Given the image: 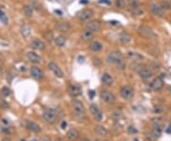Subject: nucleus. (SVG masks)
<instances>
[{
  "instance_id": "f257e3e1",
  "label": "nucleus",
  "mask_w": 171,
  "mask_h": 141,
  "mask_svg": "<svg viewBox=\"0 0 171 141\" xmlns=\"http://www.w3.org/2000/svg\"><path fill=\"white\" fill-rule=\"evenodd\" d=\"M107 61L108 64H114V66H117L120 67H123L125 66L124 57H123L122 53L119 51H111L107 56Z\"/></svg>"
},
{
  "instance_id": "bb28decb",
  "label": "nucleus",
  "mask_w": 171,
  "mask_h": 141,
  "mask_svg": "<svg viewBox=\"0 0 171 141\" xmlns=\"http://www.w3.org/2000/svg\"><path fill=\"white\" fill-rule=\"evenodd\" d=\"M95 132L99 135H101V136H105V135L107 134V130L105 129V127H103L101 125H97L95 127Z\"/></svg>"
},
{
  "instance_id": "2eb2a0df",
  "label": "nucleus",
  "mask_w": 171,
  "mask_h": 141,
  "mask_svg": "<svg viewBox=\"0 0 171 141\" xmlns=\"http://www.w3.org/2000/svg\"><path fill=\"white\" fill-rule=\"evenodd\" d=\"M68 93H70V95L71 97L73 98H76L78 97V96L81 95L82 93V90L80 88L79 85H77V84H72V85H70L68 87Z\"/></svg>"
},
{
  "instance_id": "5701e85b",
  "label": "nucleus",
  "mask_w": 171,
  "mask_h": 141,
  "mask_svg": "<svg viewBox=\"0 0 171 141\" xmlns=\"http://www.w3.org/2000/svg\"><path fill=\"white\" fill-rule=\"evenodd\" d=\"M67 136L70 140H76L77 138L79 137V132L77 131L76 129L71 128L67 132Z\"/></svg>"
},
{
  "instance_id": "49530a36",
  "label": "nucleus",
  "mask_w": 171,
  "mask_h": 141,
  "mask_svg": "<svg viewBox=\"0 0 171 141\" xmlns=\"http://www.w3.org/2000/svg\"><path fill=\"white\" fill-rule=\"evenodd\" d=\"M94 141H100L99 139H95V140H94Z\"/></svg>"
},
{
  "instance_id": "79ce46f5",
  "label": "nucleus",
  "mask_w": 171,
  "mask_h": 141,
  "mask_svg": "<svg viewBox=\"0 0 171 141\" xmlns=\"http://www.w3.org/2000/svg\"><path fill=\"white\" fill-rule=\"evenodd\" d=\"M81 141H90V140H88L87 138H83V139H82Z\"/></svg>"
},
{
  "instance_id": "ea45409f",
  "label": "nucleus",
  "mask_w": 171,
  "mask_h": 141,
  "mask_svg": "<svg viewBox=\"0 0 171 141\" xmlns=\"http://www.w3.org/2000/svg\"><path fill=\"white\" fill-rule=\"evenodd\" d=\"M3 75V68H2V66H1V64H0V77Z\"/></svg>"
},
{
  "instance_id": "9d476101",
  "label": "nucleus",
  "mask_w": 171,
  "mask_h": 141,
  "mask_svg": "<svg viewBox=\"0 0 171 141\" xmlns=\"http://www.w3.org/2000/svg\"><path fill=\"white\" fill-rule=\"evenodd\" d=\"M87 30H89L91 31H99L101 30V22L99 20H89L87 23Z\"/></svg>"
},
{
  "instance_id": "2f4dec72",
  "label": "nucleus",
  "mask_w": 171,
  "mask_h": 141,
  "mask_svg": "<svg viewBox=\"0 0 171 141\" xmlns=\"http://www.w3.org/2000/svg\"><path fill=\"white\" fill-rule=\"evenodd\" d=\"M0 21L5 25L8 24V17H7V15H6V13L4 12V10H3L1 8H0Z\"/></svg>"
},
{
  "instance_id": "72a5a7b5",
  "label": "nucleus",
  "mask_w": 171,
  "mask_h": 141,
  "mask_svg": "<svg viewBox=\"0 0 171 141\" xmlns=\"http://www.w3.org/2000/svg\"><path fill=\"white\" fill-rule=\"evenodd\" d=\"M115 5L117 8H119V9H123V8L125 6V0H116Z\"/></svg>"
},
{
  "instance_id": "603ef678",
  "label": "nucleus",
  "mask_w": 171,
  "mask_h": 141,
  "mask_svg": "<svg viewBox=\"0 0 171 141\" xmlns=\"http://www.w3.org/2000/svg\"><path fill=\"white\" fill-rule=\"evenodd\" d=\"M33 141H34V140H33Z\"/></svg>"
},
{
  "instance_id": "f3484780",
  "label": "nucleus",
  "mask_w": 171,
  "mask_h": 141,
  "mask_svg": "<svg viewBox=\"0 0 171 141\" xmlns=\"http://www.w3.org/2000/svg\"><path fill=\"white\" fill-rule=\"evenodd\" d=\"M30 47H32L33 49H36V50H43L45 49V44L44 42L41 41L40 39H33L30 43Z\"/></svg>"
},
{
  "instance_id": "412c9836",
  "label": "nucleus",
  "mask_w": 171,
  "mask_h": 141,
  "mask_svg": "<svg viewBox=\"0 0 171 141\" xmlns=\"http://www.w3.org/2000/svg\"><path fill=\"white\" fill-rule=\"evenodd\" d=\"M138 72H139L140 77H141L142 80H147V79H149L151 76H152V72L148 68H145V67H141V68L138 70Z\"/></svg>"
},
{
  "instance_id": "4c0bfd02",
  "label": "nucleus",
  "mask_w": 171,
  "mask_h": 141,
  "mask_svg": "<svg viewBox=\"0 0 171 141\" xmlns=\"http://www.w3.org/2000/svg\"><path fill=\"white\" fill-rule=\"evenodd\" d=\"M112 115H113L114 117H116V118H120L121 117H123L122 112H120V111H115V112H113Z\"/></svg>"
},
{
  "instance_id": "473e14b6",
  "label": "nucleus",
  "mask_w": 171,
  "mask_h": 141,
  "mask_svg": "<svg viewBox=\"0 0 171 141\" xmlns=\"http://www.w3.org/2000/svg\"><path fill=\"white\" fill-rule=\"evenodd\" d=\"M44 37H45V39L47 41L51 42V41H52V39H53V34H52V32H51L50 30H47V31L44 33Z\"/></svg>"
},
{
  "instance_id": "dca6fc26",
  "label": "nucleus",
  "mask_w": 171,
  "mask_h": 141,
  "mask_svg": "<svg viewBox=\"0 0 171 141\" xmlns=\"http://www.w3.org/2000/svg\"><path fill=\"white\" fill-rule=\"evenodd\" d=\"M27 58L32 64H39L41 62V57L34 51H28L27 53Z\"/></svg>"
},
{
  "instance_id": "a18cd8bd",
  "label": "nucleus",
  "mask_w": 171,
  "mask_h": 141,
  "mask_svg": "<svg viewBox=\"0 0 171 141\" xmlns=\"http://www.w3.org/2000/svg\"><path fill=\"white\" fill-rule=\"evenodd\" d=\"M30 1H31V2H34V1H36V0H30Z\"/></svg>"
},
{
  "instance_id": "a211bd4d",
  "label": "nucleus",
  "mask_w": 171,
  "mask_h": 141,
  "mask_svg": "<svg viewBox=\"0 0 171 141\" xmlns=\"http://www.w3.org/2000/svg\"><path fill=\"white\" fill-rule=\"evenodd\" d=\"M56 30L58 31L62 32V33H67V32H70L71 30V27L70 25L68 23H59L56 25Z\"/></svg>"
},
{
  "instance_id": "a19ab883",
  "label": "nucleus",
  "mask_w": 171,
  "mask_h": 141,
  "mask_svg": "<svg viewBox=\"0 0 171 141\" xmlns=\"http://www.w3.org/2000/svg\"><path fill=\"white\" fill-rule=\"evenodd\" d=\"M43 141H51V140L48 137H45V138H43Z\"/></svg>"
},
{
  "instance_id": "c85d7f7f",
  "label": "nucleus",
  "mask_w": 171,
  "mask_h": 141,
  "mask_svg": "<svg viewBox=\"0 0 171 141\" xmlns=\"http://www.w3.org/2000/svg\"><path fill=\"white\" fill-rule=\"evenodd\" d=\"M130 12L133 15L139 16V15H142V13H144V10H142V8H140V6H138V7L130 8Z\"/></svg>"
},
{
  "instance_id": "e433bc0d",
  "label": "nucleus",
  "mask_w": 171,
  "mask_h": 141,
  "mask_svg": "<svg viewBox=\"0 0 171 141\" xmlns=\"http://www.w3.org/2000/svg\"><path fill=\"white\" fill-rule=\"evenodd\" d=\"M160 5H161V7L162 8V9H170V6H169V4H168V2L167 1H164V2H162V3L161 4H160Z\"/></svg>"
},
{
  "instance_id": "6ab92c4d",
  "label": "nucleus",
  "mask_w": 171,
  "mask_h": 141,
  "mask_svg": "<svg viewBox=\"0 0 171 141\" xmlns=\"http://www.w3.org/2000/svg\"><path fill=\"white\" fill-rule=\"evenodd\" d=\"M102 81L105 85L111 86L114 83V79L109 73H104V74L102 75Z\"/></svg>"
},
{
  "instance_id": "c03bdc74",
  "label": "nucleus",
  "mask_w": 171,
  "mask_h": 141,
  "mask_svg": "<svg viewBox=\"0 0 171 141\" xmlns=\"http://www.w3.org/2000/svg\"><path fill=\"white\" fill-rule=\"evenodd\" d=\"M1 60H3V57H2V55L0 54V61H1Z\"/></svg>"
},
{
  "instance_id": "20e7f679",
  "label": "nucleus",
  "mask_w": 171,
  "mask_h": 141,
  "mask_svg": "<svg viewBox=\"0 0 171 141\" xmlns=\"http://www.w3.org/2000/svg\"><path fill=\"white\" fill-rule=\"evenodd\" d=\"M100 97H101L102 100L107 104H113L116 100L115 96H114L111 92L107 91V90H103L101 92V94H100Z\"/></svg>"
},
{
  "instance_id": "423d86ee",
  "label": "nucleus",
  "mask_w": 171,
  "mask_h": 141,
  "mask_svg": "<svg viewBox=\"0 0 171 141\" xmlns=\"http://www.w3.org/2000/svg\"><path fill=\"white\" fill-rule=\"evenodd\" d=\"M138 30H139V33L141 34V36H142L144 38L150 39V38L155 37V34H154L153 30L146 26H141L139 28Z\"/></svg>"
},
{
  "instance_id": "1a4fd4ad",
  "label": "nucleus",
  "mask_w": 171,
  "mask_h": 141,
  "mask_svg": "<svg viewBox=\"0 0 171 141\" xmlns=\"http://www.w3.org/2000/svg\"><path fill=\"white\" fill-rule=\"evenodd\" d=\"M30 75L33 79H35L36 81H41L44 78V74H43L42 70L37 66H31L30 67Z\"/></svg>"
},
{
  "instance_id": "ddd939ff",
  "label": "nucleus",
  "mask_w": 171,
  "mask_h": 141,
  "mask_svg": "<svg viewBox=\"0 0 171 141\" xmlns=\"http://www.w3.org/2000/svg\"><path fill=\"white\" fill-rule=\"evenodd\" d=\"M26 128L30 131L33 132H41V127L39 126V124H37L35 122L31 120H27L26 121Z\"/></svg>"
},
{
  "instance_id": "f8f14e48",
  "label": "nucleus",
  "mask_w": 171,
  "mask_h": 141,
  "mask_svg": "<svg viewBox=\"0 0 171 141\" xmlns=\"http://www.w3.org/2000/svg\"><path fill=\"white\" fill-rule=\"evenodd\" d=\"M93 16V12L89 9H85L83 10L81 12L79 13V19L81 21H87Z\"/></svg>"
},
{
  "instance_id": "aec40b11",
  "label": "nucleus",
  "mask_w": 171,
  "mask_h": 141,
  "mask_svg": "<svg viewBox=\"0 0 171 141\" xmlns=\"http://www.w3.org/2000/svg\"><path fill=\"white\" fill-rule=\"evenodd\" d=\"M81 38H82V40L85 41V42L92 41L93 38H94V32L91 31V30H85L82 32Z\"/></svg>"
},
{
  "instance_id": "f03ea898",
  "label": "nucleus",
  "mask_w": 171,
  "mask_h": 141,
  "mask_svg": "<svg viewBox=\"0 0 171 141\" xmlns=\"http://www.w3.org/2000/svg\"><path fill=\"white\" fill-rule=\"evenodd\" d=\"M71 105H72V109H73V112L74 114L77 117H84L85 115V106L83 104L82 101H80L79 100H76L74 98L71 101Z\"/></svg>"
},
{
  "instance_id": "6e6552de",
  "label": "nucleus",
  "mask_w": 171,
  "mask_h": 141,
  "mask_svg": "<svg viewBox=\"0 0 171 141\" xmlns=\"http://www.w3.org/2000/svg\"><path fill=\"white\" fill-rule=\"evenodd\" d=\"M89 110H90V113L92 115V117H94V119L96 121H101L102 118H103V114H102V111L100 110V108L96 104H91L89 106Z\"/></svg>"
},
{
  "instance_id": "39448f33",
  "label": "nucleus",
  "mask_w": 171,
  "mask_h": 141,
  "mask_svg": "<svg viewBox=\"0 0 171 141\" xmlns=\"http://www.w3.org/2000/svg\"><path fill=\"white\" fill-rule=\"evenodd\" d=\"M48 68H50V70L53 73V75L55 76L56 78L62 79L64 77V72L62 71V69L60 68L58 64H55L54 62H50V63L48 64Z\"/></svg>"
},
{
  "instance_id": "a878e982",
  "label": "nucleus",
  "mask_w": 171,
  "mask_h": 141,
  "mask_svg": "<svg viewBox=\"0 0 171 141\" xmlns=\"http://www.w3.org/2000/svg\"><path fill=\"white\" fill-rule=\"evenodd\" d=\"M54 43L57 47H63L66 44V38L63 35H58L54 38Z\"/></svg>"
},
{
  "instance_id": "c9c22d12",
  "label": "nucleus",
  "mask_w": 171,
  "mask_h": 141,
  "mask_svg": "<svg viewBox=\"0 0 171 141\" xmlns=\"http://www.w3.org/2000/svg\"><path fill=\"white\" fill-rule=\"evenodd\" d=\"M1 92L5 97H8V96L11 95V90H10V88H8V87H3Z\"/></svg>"
},
{
  "instance_id": "b1692460",
  "label": "nucleus",
  "mask_w": 171,
  "mask_h": 141,
  "mask_svg": "<svg viewBox=\"0 0 171 141\" xmlns=\"http://www.w3.org/2000/svg\"><path fill=\"white\" fill-rule=\"evenodd\" d=\"M89 49L90 50H92L93 52H99L101 51L103 49V45L98 41H94L89 45Z\"/></svg>"
},
{
  "instance_id": "58836bf2",
  "label": "nucleus",
  "mask_w": 171,
  "mask_h": 141,
  "mask_svg": "<svg viewBox=\"0 0 171 141\" xmlns=\"http://www.w3.org/2000/svg\"><path fill=\"white\" fill-rule=\"evenodd\" d=\"M99 3L105 4V5H110L111 4V1H110V0H99Z\"/></svg>"
},
{
  "instance_id": "4be33fe9",
  "label": "nucleus",
  "mask_w": 171,
  "mask_h": 141,
  "mask_svg": "<svg viewBox=\"0 0 171 141\" xmlns=\"http://www.w3.org/2000/svg\"><path fill=\"white\" fill-rule=\"evenodd\" d=\"M119 40L123 45H127L130 43L131 41V36L127 32H122L119 35Z\"/></svg>"
},
{
  "instance_id": "4468645a",
  "label": "nucleus",
  "mask_w": 171,
  "mask_h": 141,
  "mask_svg": "<svg viewBox=\"0 0 171 141\" xmlns=\"http://www.w3.org/2000/svg\"><path fill=\"white\" fill-rule=\"evenodd\" d=\"M150 10L153 14L157 16H162L164 13V10L161 7L160 4H151L150 5Z\"/></svg>"
},
{
  "instance_id": "0eeeda50",
  "label": "nucleus",
  "mask_w": 171,
  "mask_h": 141,
  "mask_svg": "<svg viewBox=\"0 0 171 141\" xmlns=\"http://www.w3.org/2000/svg\"><path fill=\"white\" fill-rule=\"evenodd\" d=\"M120 93H121V96L125 100H130L131 98L133 97V88L129 85H125L123 86L121 90H120Z\"/></svg>"
},
{
  "instance_id": "de8ad7c7",
  "label": "nucleus",
  "mask_w": 171,
  "mask_h": 141,
  "mask_svg": "<svg viewBox=\"0 0 171 141\" xmlns=\"http://www.w3.org/2000/svg\"><path fill=\"white\" fill-rule=\"evenodd\" d=\"M170 92H171V87H170Z\"/></svg>"
},
{
  "instance_id": "8fccbe9b",
  "label": "nucleus",
  "mask_w": 171,
  "mask_h": 141,
  "mask_svg": "<svg viewBox=\"0 0 171 141\" xmlns=\"http://www.w3.org/2000/svg\"><path fill=\"white\" fill-rule=\"evenodd\" d=\"M22 141H24V140H22Z\"/></svg>"
},
{
  "instance_id": "393cba45",
  "label": "nucleus",
  "mask_w": 171,
  "mask_h": 141,
  "mask_svg": "<svg viewBox=\"0 0 171 141\" xmlns=\"http://www.w3.org/2000/svg\"><path fill=\"white\" fill-rule=\"evenodd\" d=\"M20 31H21V34L23 35V37L28 38V36L30 35V26H28V25H23L21 27Z\"/></svg>"
},
{
  "instance_id": "7c9ffc66",
  "label": "nucleus",
  "mask_w": 171,
  "mask_h": 141,
  "mask_svg": "<svg viewBox=\"0 0 171 141\" xmlns=\"http://www.w3.org/2000/svg\"><path fill=\"white\" fill-rule=\"evenodd\" d=\"M23 10H24V13L26 16H28V17H31L33 14V10L32 8L30 6H28V5H25L24 8H23Z\"/></svg>"
},
{
  "instance_id": "7ed1b4c3",
  "label": "nucleus",
  "mask_w": 171,
  "mask_h": 141,
  "mask_svg": "<svg viewBox=\"0 0 171 141\" xmlns=\"http://www.w3.org/2000/svg\"><path fill=\"white\" fill-rule=\"evenodd\" d=\"M43 117L48 123H54L58 118V109H48L43 113Z\"/></svg>"
},
{
  "instance_id": "37998d69",
  "label": "nucleus",
  "mask_w": 171,
  "mask_h": 141,
  "mask_svg": "<svg viewBox=\"0 0 171 141\" xmlns=\"http://www.w3.org/2000/svg\"><path fill=\"white\" fill-rule=\"evenodd\" d=\"M2 141H11V140L9 139V138H4V139H3Z\"/></svg>"
},
{
  "instance_id": "cd10ccee",
  "label": "nucleus",
  "mask_w": 171,
  "mask_h": 141,
  "mask_svg": "<svg viewBox=\"0 0 171 141\" xmlns=\"http://www.w3.org/2000/svg\"><path fill=\"white\" fill-rule=\"evenodd\" d=\"M162 134V128L161 126H155V128L152 130V132H151V134H152L153 138L155 139V138H158L160 135Z\"/></svg>"
},
{
  "instance_id": "9b49d317",
  "label": "nucleus",
  "mask_w": 171,
  "mask_h": 141,
  "mask_svg": "<svg viewBox=\"0 0 171 141\" xmlns=\"http://www.w3.org/2000/svg\"><path fill=\"white\" fill-rule=\"evenodd\" d=\"M162 86H164V81L160 77L154 79L150 84V87L153 91H159V90H161L162 88Z\"/></svg>"
},
{
  "instance_id": "3c124183",
  "label": "nucleus",
  "mask_w": 171,
  "mask_h": 141,
  "mask_svg": "<svg viewBox=\"0 0 171 141\" xmlns=\"http://www.w3.org/2000/svg\"><path fill=\"white\" fill-rule=\"evenodd\" d=\"M105 141H107V140H105Z\"/></svg>"
},
{
  "instance_id": "c756f323",
  "label": "nucleus",
  "mask_w": 171,
  "mask_h": 141,
  "mask_svg": "<svg viewBox=\"0 0 171 141\" xmlns=\"http://www.w3.org/2000/svg\"><path fill=\"white\" fill-rule=\"evenodd\" d=\"M127 56H128V57H129L130 59H132V60H135V61L142 60V56L140 55L139 53H137V52L128 51V52H127Z\"/></svg>"
},
{
  "instance_id": "f704fd0d",
  "label": "nucleus",
  "mask_w": 171,
  "mask_h": 141,
  "mask_svg": "<svg viewBox=\"0 0 171 141\" xmlns=\"http://www.w3.org/2000/svg\"><path fill=\"white\" fill-rule=\"evenodd\" d=\"M140 6V1L139 0H129V7L134 8Z\"/></svg>"
},
{
  "instance_id": "09e8293b",
  "label": "nucleus",
  "mask_w": 171,
  "mask_h": 141,
  "mask_svg": "<svg viewBox=\"0 0 171 141\" xmlns=\"http://www.w3.org/2000/svg\"><path fill=\"white\" fill-rule=\"evenodd\" d=\"M61 141H66V140H61Z\"/></svg>"
}]
</instances>
